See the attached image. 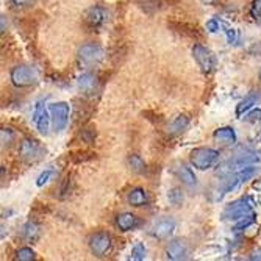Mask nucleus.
I'll use <instances>...</instances> for the list:
<instances>
[{
    "instance_id": "nucleus-18",
    "label": "nucleus",
    "mask_w": 261,
    "mask_h": 261,
    "mask_svg": "<svg viewBox=\"0 0 261 261\" xmlns=\"http://www.w3.org/2000/svg\"><path fill=\"white\" fill-rule=\"evenodd\" d=\"M79 88L85 92V94H94L97 91V79L91 72H85L79 77Z\"/></svg>"
},
{
    "instance_id": "nucleus-23",
    "label": "nucleus",
    "mask_w": 261,
    "mask_h": 261,
    "mask_svg": "<svg viewBox=\"0 0 261 261\" xmlns=\"http://www.w3.org/2000/svg\"><path fill=\"white\" fill-rule=\"evenodd\" d=\"M146 258V246L142 243H136L133 247H132V252H130V259L133 261H142Z\"/></svg>"
},
{
    "instance_id": "nucleus-13",
    "label": "nucleus",
    "mask_w": 261,
    "mask_h": 261,
    "mask_svg": "<svg viewBox=\"0 0 261 261\" xmlns=\"http://www.w3.org/2000/svg\"><path fill=\"white\" fill-rule=\"evenodd\" d=\"M85 17L91 27H100L108 20V11L102 7H92L86 11Z\"/></svg>"
},
{
    "instance_id": "nucleus-28",
    "label": "nucleus",
    "mask_w": 261,
    "mask_h": 261,
    "mask_svg": "<svg viewBox=\"0 0 261 261\" xmlns=\"http://www.w3.org/2000/svg\"><path fill=\"white\" fill-rule=\"evenodd\" d=\"M224 33L227 36V42L228 44H234L236 41H238V30L230 29L228 25H225V23H224Z\"/></svg>"
},
{
    "instance_id": "nucleus-7",
    "label": "nucleus",
    "mask_w": 261,
    "mask_h": 261,
    "mask_svg": "<svg viewBox=\"0 0 261 261\" xmlns=\"http://www.w3.org/2000/svg\"><path fill=\"white\" fill-rule=\"evenodd\" d=\"M42 155H44V149L39 144V141H36L33 138L22 139L20 146H19V156L23 161H25V163H35V161L41 160Z\"/></svg>"
},
{
    "instance_id": "nucleus-11",
    "label": "nucleus",
    "mask_w": 261,
    "mask_h": 261,
    "mask_svg": "<svg viewBox=\"0 0 261 261\" xmlns=\"http://www.w3.org/2000/svg\"><path fill=\"white\" fill-rule=\"evenodd\" d=\"M166 258L171 261H181L188 258V246L181 240H174L166 247Z\"/></svg>"
},
{
    "instance_id": "nucleus-19",
    "label": "nucleus",
    "mask_w": 261,
    "mask_h": 261,
    "mask_svg": "<svg viewBox=\"0 0 261 261\" xmlns=\"http://www.w3.org/2000/svg\"><path fill=\"white\" fill-rule=\"evenodd\" d=\"M258 99H259L258 94H249V96L244 100H241L238 107H236V117H243L247 111H250L252 107L256 105Z\"/></svg>"
},
{
    "instance_id": "nucleus-2",
    "label": "nucleus",
    "mask_w": 261,
    "mask_h": 261,
    "mask_svg": "<svg viewBox=\"0 0 261 261\" xmlns=\"http://www.w3.org/2000/svg\"><path fill=\"white\" fill-rule=\"evenodd\" d=\"M258 163H261V155L258 152H243V153L234 155L227 163H224L219 169V174L228 175L233 172H238L241 169H246L249 166H255Z\"/></svg>"
},
{
    "instance_id": "nucleus-12",
    "label": "nucleus",
    "mask_w": 261,
    "mask_h": 261,
    "mask_svg": "<svg viewBox=\"0 0 261 261\" xmlns=\"http://www.w3.org/2000/svg\"><path fill=\"white\" fill-rule=\"evenodd\" d=\"M174 230H175V221L171 218H164L153 225L152 236L156 240H166L174 233Z\"/></svg>"
},
{
    "instance_id": "nucleus-17",
    "label": "nucleus",
    "mask_w": 261,
    "mask_h": 261,
    "mask_svg": "<svg viewBox=\"0 0 261 261\" xmlns=\"http://www.w3.org/2000/svg\"><path fill=\"white\" fill-rule=\"evenodd\" d=\"M175 175H177L178 180H180L185 186H188V188H193V186L197 185V178H196L194 172H193L191 169H189L188 166H185V164L177 166V168H175Z\"/></svg>"
},
{
    "instance_id": "nucleus-21",
    "label": "nucleus",
    "mask_w": 261,
    "mask_h": 261,
    "mask_svg": "<svg viewBox=\"0 0 261 261\" xmlns=\"http://www.w3.org/2000/svg\"><path fill=\"white\" fill-rule=\"evenodd\" d=\"M22 233H23V238L30 243H33L39 238V227L35 222H27L25 225H23Z\"/></svg>"
},
{
    "instance_id": "nucleus-32",
    "label": "nucleus",
    "mask_w": 261,
    "mask_h": 261,
    "mask_svg": "<svg viewBox=\"0 0 261 261\" xmlns=\"http://www.w3.org/2000/svg\"><path fill=\"white\" fill-rule=\"evenodd\" d=\"M10 2L14 7H27V5H30L33 2V0H10Z\"/></svg>"
},
{
    "instance_id": "nucleus-1",
    "label": "nucleus",
    "mask_w": 261,
    "mask_h": 261,
    "mask_svg": "<svg viewBox=\"0 0 261 261\" xmlns=\"http://www.w3.org/2000/svg\"><path fill=\"white\" fill-rule=\"evenodd\" d=\"M222 218L227 219V221L240 222V221H244V219L256 218V215H255L253 206L250 203V199L243 197V199H238V200L228 203L225 206L224 213H222Z\"/></svg>"
},
{
    "instance_id": "nucleus-8",
    "label": "nucleus",
    "mask_w": 261,
    "mask_h": 261,
    "mask_svg": "<svg viewBox=\"0 0 261 261\" xmlns=\"http://www.w3.org/2000/svg\"><path fill=\"white\" fill-rule=\"evenodd\" d=\"M111 247H113V240H111V234L107 231H97L89 238V249L99 258L107 256Z\"/></svg>"
},
{
    "instance_id": "nucleus-4",
    "label": "nucleus",
    "mask_w": 261,
    "mask_h": 261,
    "mask_svg": "<svg viewBox=\"0 0 261 261\" xmlns=\"http://www.w3.org/2000/svg\"><path fill=\"white\" fill-rule=\"evenodd\" d=\"M11 83L16 88H30L38 83V70L27 64H19L14 66L10 72Z\"/></svg>"
},
{
    "instance_id": "nucleus-36",
    "label": "nucleus",
    "mask_w": 261,
    "mask_h": 261,
    "mask_svg": "<svg viewBox=\"0 0 261 261\" xmlns=\"http://www.w3.org/2000/svg\"><path fill=\"white\" fill-rule=\"evenodd\" d=\"M259 80H261V69H259Z\"/></svg>"
},
{
    "instance_id": "nucleus-31",
    "label": "nucleus",
    "mask_w": 261,
    "mask_h": 261,
    "mask_svg": "<svg viewBox=\"0 0 261 261\" xmlns=\"http://www.w3.org/2000/svg\"><path fill=\"white\" fill-rule=\"evenodd\" d=\"M13 132L10 130V128H7V127H4L2 128V146H5V144H10V142L13 141Z\"/></svg>"
},
{
    "instance_id": "nucleus-29",
    "label": "nucleus",
    "mask_w": 261,
    "mask_h": 261,
    "mask_svg": "<svg viewBox=\"0 0 261 261\" xmlns=\"http://www.w3.org/2000/svg\"><path fill=\"white\" fill-rule=\"evenodd\" d=\"M54 175V171L52 169H45L44 172H41V175L36 178V185L38 186H44L47 181H49L50 180V177Z\"/></svg>"
},
{
    "instance_id": "nucleus-22",
    "label": "nucleus",
    "mask_w": 261,
    "mask_h": 261,
    "mask_svg": "<svg viewBox=\"0 0 261 261\" xmlns=\"http://www.w3.org/2000/svg\"><path fill=\"white\" fill-rule=\"evenodd\" d=\"M128 168L133 171V172H144L146 171V163L142 160L139 155H130L128 156Z\"/></svg>"
},
{
    "instance_id": "nucleus-27",
    "label": "nucleus",
    "mask_w": 261,
    "mask_h": 261,
    "mask_svg": "<svg viewBox=\"0 0 261 261\" xmlns=\"http://www.w3.org/2000/svg\"><path fill=\"white\" fill-rule=\"evenodd\" d=\"M250 16L253 20L261 22V0H253L250 5Z\"/></svg>"
},
{
    "instance_id": "nucleus-26",
    "label": "nucleus",
    "mask_w": 261,
    "mask_h": 261,
    "mask_svg": "<svg viewBox=\"0 0 261 261\" xmlns=\"http://www.w3.org/2000/svg\"><path fill=\"white\" fill-rule=\"evenodd\" d=\"M222 25H224V22H222L221 19L213 17V19H210V20L206 22L205 29H206L210 33H216V32H219V30H221V27H222Z\"/></svg>"
},
{
    "instance_id": "nucleus-33",
    "label": "nucleus",
    "mask_w": 261,
    "mask_h": 261,
    "mask_svg": "<svg viewBox=\"0 0 261 261\" xmlns=\"http://www.w3.org/2000/svg\"><path fill=\"white\" fill-rule=\"evenodd\" d=\"M249 259H258V261H261V249H259V250H253V252L250 253Z\"/></svg>"
},
{
    "instance_id": "nucleus-24",
    "label": "nucleus",
    "mask_w": 261,
    "mask_h": 261,
    "mask_svg": "<svg viewBox=\"0 0 261 261\" xmlns=\"http://www.w3.org/2000/svg\"><path fill=\"white\" fill-rule=\"evenodd\" d=\"M16 259H19V261H32V259H35V250L30 249V247H20L16 252Z\"/></svg>"
},
{
    "instance_id": "nucleus-35",
    "label": "nucleus",
    "mask_w": 261,
    "mask_h": 261,
    "mask_svg": "<svg viewBox=\"0 0 261 261\" xmlns=\"http://www.w3.org/2000/svg\"><path fill=\"white\" fill-rule=\"evenodd\" d=\"M202 2H203V4H206V5H211V4H215L216 0H202Z\"/></svg>"
},
{
    "instance_id": "nucleus-6",
    "label": "nucleus",
    "mask_w": 261,
    "mask_h": 261,
    "mask_svg": "<svg viewBox=\"0 0 261 261\" xmlns=\"http://www.w3.org/2000/svg\"><path fill=\"white\" fill-rule=\"evenodd\" d=\"M50 117H52V127L55 132H63L69 122V114H70V105L67 102H57L49 105Z\"/></svg>"
},
{
    "instance_id": "nucleus-14",
    "label": "nucleus",
    "mask_w": 261,
    "mask_h": 261,
    "mask_svg": "<svg viewBox=\"0 0 261 261\" xmlns=\"http://www.w3.org/2000/svg\"><path fill=\"white\" fill-rule=\"evenodd\" d=\"M141 224L139 218L135 216L133 213H121V215L116 216V225L121 231H130L135 230Z\"/></svg>"
},
{
    "instance_id": "nucleus-20",
    "label": "nucleus",
    "mask_w": 261,
    "mask_h": 261,
    "mask_svg": "<svg viewBox=\"0 0 261 261\" xmlns=\"http://www.w3.org/2000/svg\"><path fill=\"white\" fill-rule=\"evenodd\" d=\"M188 125H189V117L185 116V114H180L171 122V125L168 127V132L171 135H178V133L185 132L188 128Z\"/></svg>"
},
{
    "instance_id": "nucleus-3",
    "label": "nucleus",
    "mask_w": 261,
    "mask_h": 261,
    "mask_svg": "<svg viewBox=\"0 0 261 261\" xmlns=\"http://www.w3.org/2000/svg\"><path fill=\"white\" fill-rule=\"evenodd\" d=\"M191 163L199 171H208L219 163L221 153L213 147H197L191 152Z\"/></svg>"
},
{
    "instance_id": "nucleus-10",
    "label": "nucleus",
    "mask_w": 261,
    "mask_h": 261,
    "mask_svg": "<svg viewBox=\"0 0 261 261\" xmlns=\"http://www.w3.org/2000/svg\"><path fill=\"white\" fill-rule=\"evenodd\" d=\"M33 121L36 124V128L41 135H49V128H50V124H52V117H50V111L49 108H45L42 105V102H38L35 105V110H33Z\"/></svg>"
},
{
    "instance_id": "nucleus-16",
    "label": "nucleus",
    "mask_w": 261,
    "mask_h": 261,
    "mask_svg": "<svg viewBox=\"0 0 261 261\" xmlns=\"http://www.w3.org/2000/svg\"><path fill=\"white\" fill-rule=\"evenodd\" d=\"M213 138H215L218 142H222V144H234L238 141V136H236V132L233 127H221L218 130H215L213 133Z\"/></svg>"
},
{
    "instance_id": "nucleus-9",
    "label": "nucleus",
    "mask_w": 261,
    "mask_h": 261,
    "mask_svg": "<svg viewBox=\"0 0 261 261\" xmlns=\"http://www.w3.org/2000/svg\"><path fill=\"white\" fill-rule=\"evenodd\" d=\"M193 57H194L196 63L199 64V67L202 69V72H205V74L213 72V69L216 66V58L210 49H206V47L202 44H194Z\"/></svg>"
},
{
    "instance_id": "nucleus-5",
    "label": "nucleus",
    "mask_w": 261,
    "mask_h": 261,
    "mask_svg": "<svg viewBox=\"0 0 261 261\" xmlns=\"http://www.w3.org/2000/svg\"><path fill=\"white\" fill-rule=\"evenodd\" d=\"M77 57L83 66L91 67V66H97L105 58V50L96 42H86L79 47Z\"/></svg>"
},
{
    "instance_id": "nucleus-30",
    "label": "nucleus",
    "mask_w": 261,
    "mask_h": 261,
    "mask_svg": "<svg viewBox=\"0 0 261 261\" xmlns=\"http://www.w3.org/2000/svg\"><path fill=\"white\" fill-rule=\"evenodd\" d=\"M244 119H246L247 122H256V121H261V110H259V108L252 110L250 113H247V114L244 116Z\"/></svg>"
},
{
    "instance_id": "nucleus-34",
    "label": "nucleus",
    "mask_w": 261,
    "mask_h": 261,
    "mask_svg": "<svg viewBox=\"0 0 261 261\" xmlns=\"http://www.w3.org/2000/svg\"><path fill=\"white\" fill-rule=\"evenodd\" d=\"M253 188L256 189V191H261V180H256L255 185H253Z\"/></svg>"
},
{
    "instance_id": "nucleus-25",
    "label": "nucleus",
    "mask_w": 261,
    "mask_h": 261,
    "mask_svg": "<svg viewBox=\"0 0 261 261\" xmlns=\"http://www.w3.org/2000/svg\"><path fill=\"white\" fill-rule=\"evenodd\" d=\"M168 199H169V202L174 206H180L183 203V193L180 191L178 188H174V189H171V191L168 193Z\"/></svg>"
},
{
    "instance_id": "nucleus-15",
    "label": "nucleus",
    "mask_w": 261,
    "mask_h": 261,
    "mask_svg": "<svg viewBox=\"0 0 261 261\" xmlns=\"http://www.w3.org/2000/svg\"><path fill=\"white\" fill-rule=\"evenodd\" d=\"M127 200L133 206H146L147 202H149V196H147V191H146L144 188L136 186V188L130 189V193L127 196Z\"/></svg>"
}]
</instances>
